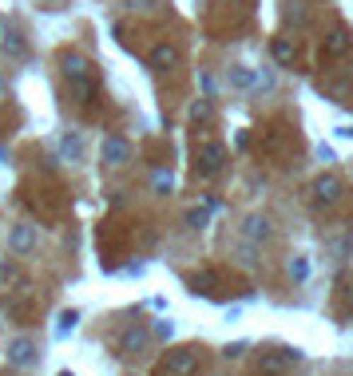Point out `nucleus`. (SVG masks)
I'll list each match as a JSON object with an SVG mask.
<instances>
[{
	"label": "nucleus",
	"instance_id": "obj_1",
	"mask_svg": "<svg viewBox=\"0 0 353 376\" xmlns=\"http://www.w3.org/2000/svg\"><path fill=\"white\" fill-rule=\"evenodd\" d=\"M64 76L71 79V88H76V95L83 103L96 95V76H91V64L83 56H64Z\"/></svg>",
	"mask_w": 353,
	"mask_h": 376
},
{
	"label": "nucleus",
	"instance_id": "obj_2",
	"mask_svg": "<svg viewBox=\"0 0 353 376\" xmlns=\"http://www.w3.org/2000/svg\"><path fill=\"white\" fill-rule=\"evenodd\" d=\"M222 163H226V147L222 143H202L195 151V175L199 178H214L222 170Z\"/></svg>",
	"mask_w": 353,
	"mask_h": 376
},
{
	"label": "nucleus",
	"instance_id": "obj_3",
	"mask_svg": "<svg viewBox=\"0 0 353 376\" xmlns=\"http://www.w3.org/2000/svg\"><path fill=\"white\" fill-rule=\"evenodd\" d=\"M195 368H199V353L195 348H175V353L163 356L159 376H191Z\"/></svg>",
	"mask_w": 353,
	"mask_h": 376
},
{
	"label": "nucleus",
	"instance_id": "obj_4",
	"mask_svg": "<svg viewBox=\"0 0 353 376\" xmlns=\"http://www.w3.org/2000/svg\"><path fill=\"white\" fill-rule=\"evenodd\" d=\"M290 365H298V353H294V348H274V353H262L258 376H282Z\"/></svg>",
	"mask_w": 353,
	"mask_h": 376
},
{
	"label": "nucleus",
	"instance_id": "obj_5",
	"mask_svg": "<svg viewBox=\"0 0 353 376\" xmlns=\"http://www.w3.org/2000/svg\"><path fill=\"white\" fill-rule=\"evenodd\" d=\"M342 178L337 175H322L313 182V206H337L342 202Z\"/></svg>",
	"mask_w": 353,
	"mask_h": 376
},
{
	"label": "nucleus",
	"instance_id": "obj_6",
	"mask_svg": "<svg viewBox=\"0 0 353 376\" xmlns=\"http://www.w3.org/2000/svg\"><path fill=\"white\" fill-rule=\"evenodd\" d=\"M100 158H103V163H108V167H123V163L132 158V147H127L123 139L108 135V139H103V143H100Z\"/></svg>",
	"mask_w": 353,
	"mask_h": 376
},
{
	"label": "nucleus",
	"instance_id": "obj_7",
	"mask_svg": "<svg viewBox=\"0 0 353 376\" xmlns=\"http://www.w3.org/2000/svg\"><path fill=\"white\" fill-rule=\"evenodd\" d=\"M147 336H151V333H147L143 325H127V329L120 333V341H115V348H120L123 356H135L143 345H147Z\"/></svg>",
	"mask_w": 353,
	"mask_h": 376
},
{
	"label": "nucleus",
	"instance_id": "obj_8",
	"mask_svg": "<svg viewBox=\"0 0 353 376\" xmlns=\"http://www.w3.org/2000/svg\"><path fill=\"white\" fill-rule=\"evenodd\" d=\"M32 246H36V226H28V222H24V226H16V230H12V237H8V249H12L16 257L32 254Z\"/></svg>",
	"mask_w": 353,
	"mask_h": 376
},
{
	"label": "nucleus",
	"instance_id": "obj_9",
	"mask_svg": "<svg viewBox=\"0 0 353 376\" xmlns=\"http://www.w3.org/2000/svg\"><path fill=\"white\" fill-rule=\"evenodd\" d=\"M187 281H191L195 293H207V297H214V293H219V286H222V277L214 274V269H199V274H191Z\"/></svg>",
	"mask_w": 353,
	"mask_h": 376
},
{
	"label": "nucleus",
	"instance_id": "obj_10",
	"mask_svg": "<svg viewBox=\"0 0 353 376\" xmlns=\"http://www.w3.org/2000/svg\"><path fill=\"white\" fill-rule=\"evenodd\" d=\"M243 234L250 237V242H270V237H274V226H270V218L250 214V218H246V226H243Z\"/></svg>",
	"mask_w": 353,
	"mask_h": 376
},
{
	"label": "nucleus",
	"instance_id": "obj_11",
	"mask_svg": "<svg viewBox=\"0 0 353 376\" xmlns=\"http://www.w3.org/2000/svg\"><path fill=\"white\" fill-rule=\"evenodd\" d=\"M147 59H151V68L167 71V68H175V64H179V48H175V44H155Z\"/></svg>",
	"mask_w": 353,
	"mask_h": 376
},
{
	"label": "nucleus",
	"instance_id": "obj_12",
	"mask_svg": "<svg viewBox=\"0 0 353 376\" xmlns=\"http://www.w3.org/2000/svg\"><path fill=\"white\" fill-rule=\"evenodd\" d=\"M32 356H36V345L28 336H16L8 345V365H32Z\"/></svg>",
	"mask_w": 353,
	"mask_h": 376
},
{
	"label": "nucleus",
	"instance_id": "obj_13",
	"mask_svg": "<svg viewBox=\"0 0 353 376\" xmlns=\"http://www.w3.org/2000/svg\"><path fill=\"white\" fill-rule=\"evenodd\" d=\"M349 48H353V36L345 28H337V32H330V40L322 44V56H345Z\"/></svg>",
	"mask_w": 353,
	"mask_h": 376
},
{
	"label": "nucleus",
	"instance_id": "obj_14",
	"mask_svg": "<svg viewBox=\"0 0 353 376\" xmlns=\"http://www.w3.org/2000/svg\"><path fill=\"white\" fill-rule=\"evenodd\" d=\"M294 56H298V48H294L290 40H274V59L278 64H294Z\"/></svg>",
	"mask_w": 353,
	"mask_h": 376
},
{
	"label": "nucleus",
	"instance_id": "obj_15",
	"mask_svg": "<svg viewBox=\"0 0 353 376\" xmlns=\"http://www.w3.org/2000/svg\"><path fill=\"white\" fill-rule=\"evenodd\" d=\"M60 151H64L68 158H80V155H83V139H80V135H64Z\"/></svg>",
	"mask_w": 353,
	"mask_h": 376
},
{
	"label": "nucleus",
	"instance_id": "obj_16",
	"mask_svg": "<svg viewBox=\"0 0 353 376\" xmlns=\"http://www.w3.org/2000/svg\"><path fill=\"white\" fill-rule=\"evenodd\" d=\"M306 274H310V262H306V257H294V262H290V277L306 281Z\"/></svg>",
	"mask_w": 353,
	"mask_h": 376
},
{
	"label": "nucleus",
	"instance_id": "obj_17",
	"mask_svg": "<svg viewBox=\"0 0 353 376\" xmlns=\"http://www.w3.org/2000/svg\"><path fill=\"white\" fill-rule=\"evenodd\" d=\"M207 218H211V206H199V210H191V214H187V222L199 230V226H207Z\"/></svg>",
	"mask_w": 353,
	"mask_h": 376
},
{
	"label": "nucleus",
	"instance_id": "obj_18",
	"mask_svg": "<svg viewBox=\"0 0 353 376\" xmlns=\"http://www.w3.org/2000/svg\"><path fill=\"white\" fill-rule=\"evenodd\" d=\"M231 83H238V88H250L254 76H250V71H231Z\"/></svg>",
	"mask_w": 353,
	"mask_h": 376
},
{
	"label": "nucleus",
	"instance_id": "obj_19",
	"mask_svg": "<svg viewBox=\"0 0 353 376\" xmlns=\"http://www.w3.org/2000/svg\"><path fill=\"white\" fill-rule=\"evenodd\" d=\"M4 36H8V24H4V20H0V40H4Z\"/></svg>",
	"mask_w": 353,
	"mask_h": 376
},
{
	"label": "nucleus",
	"instance_id": "obj_20",
	"mask_svg": "<svg viewBox=\"0 0 353 376\" xmlns=\"http://www.w3.org/2000/svg\"><path fill=\"white\" fill-rule=\"evenodd\" d=\"M0 91H4V79H0Z\"/></svg>",
	"mask_w": 353,
	"mask_h": 376
}]
</instances>
